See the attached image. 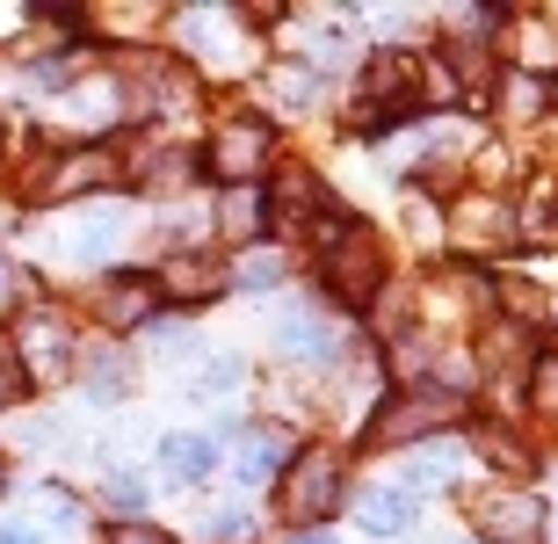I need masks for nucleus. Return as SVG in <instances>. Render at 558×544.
<instances>
[{
	"mask_svg": "<svg viewBox=\"0 0 558 544\" xmlns=\"http://www.w3.org/2000/svg\"><path fill=\"white\" fill-rule=\"evenodd\" d=\"M15 363H22V377H37V385H59L65 371H73V327H65V313L59 305H22V319H15Z\"/></svg>",
	"mask_w": 558,
	"mask_h": 544,
	"instance_id": "4",
	"label": "nucleus"
},
{
	"mask_svg": "<svg viewBox=\"0 0 558 544\" xmlns=\"http://www.w3.org/2000/svg\"><path fill=\"white\" fill-rule=\"evenodd\" d=\"M450 480H457L450 450H428V458H414V472H407V494H414V486H450Z\"/></svg>",
	"mask_w": 558,
	"mask_h": 544,
	"instance_id": "25",
	"label": "nucleus"
},
{
	"mask_svg": "<svg viewBox=\"0 0 558 544\" xmlns=\"http://www.w3.org/2000/svg\"><path fill=\"white\" fill-rule=\"evenodd\" d=\"M355 523L371 530V537H399V530L414 523V494H407V486H371V494H363V516H355Z\"/></svg>",
	"mask_w": 558,
	"mask_h": 544,
	"instance_id": "17",
	"label": "nucleus"
},
{
	"mask_svg": "<svg viewBox=\"0 0 558 544\" xmlns=\"http://www.w3.org/2000/svg\"><path fill=\"white\" fill-rule=\"evenodd\" d=\"M124 174V160L102 146H73V153H37L29 174H22V196L29 204H65V196H87V189H109Z\"/></svg>",
	"mask_w": 558,
	"mask_h": 544,
	"instance_id": "2",
	"label": "nucleus"
},
{
	"mask_svg": "<svg viewBox=\"0 0 558 544\" xmlns=\"http://www.w3.org/2000/svg\"><path fill=\"white\" fill-rule=\"evenodd\" d=\"M262 204H269V218H276V226H283V232H305L312 218H327V189L312 182L305 168H290L283 182H276L269 196H262Z\"/></svg>",
	"mask_w": 558,
	"mask_h": 544,
	"instance_id": "12",
	"label": "nucleus"
},
{
	"mask_svg": "<svg viewBox=\"0 0 558 544\" xmlns=\"http://www.w3.org/2000/svg\"><path fill=\"white\" fill-rule=\"evenodd\" d=\"M174 37L189 44V59L218 65V73L247 65V37H240V15H232V8H182V15H174Z\"/></svg>",
	"mask_w": 558,
	"mask_h": 544,
	"instance_id": "7",
	"label": "nucleus"
},
{
	"mask_svg": "<svg viewBox=\"0 0 558 544\" xmlns=\"http://www.w3.org/2000/svg\"><path fill=\"white\" fill-rule=\"evenodd\" d=\"M457 414H464V399H457L450 385H414V392H399V399L377 407V421L363 428V443H371V450H392V443H414V436L450 428Z\"/></svg>",
	"mask_w": 558,
	"mask_h": 544,
	"instance_id": "3",
	"label": "nucleus"
},
{
	"mask_svg": "<svg viewBox=\"0 0 558 544\" xmlns=\"http://www.w3.org/2000/svg\"><path fill=\"white\" fill-rule=\"evenodd\" d=\"M145 22H153V8H109L102 29H124V37H131V29H145Z\"/></svg>",
	"mask_w": 558,
	"mask_h": 544,
	"instance_id": "33",
	"label": "nucleus"
},
{
	"mask_svg": "<svg viewBox=\"0 0 558 544\" xmlns=\"http://www.w3.org/2000/svg\"><path fill=\"white\" fill-rule=\"evenodd\" d=\"M269 153H276V131L262 124V117H232L218 138H210V174L232 189H247L254 174L269 168Z\"/></svg>",
	"mask_w": 558,
	"mask_h": 544,
	"instance_id": "8",
	"label": "nucleus"
},
{
	"mask_svg": "<svg viewBox=\"0 0 558 544\" xmlns=\"http://www.w3.org/2000/svg\"><path fill=\"white\" fill-rule=\"evenodd\" d=\"M530 407H537V414H558V356L530 363Z\"/></svg>",
	"mask_w": 558,
	"mask_h": 544,
	"instance_id": "23",
	"label": "nucleus"
},
{
	"mask_svg": "<svg viewBox=\"0 0 558 544\" xmlns=\"http://www.w3.org/2000/svg\"><path fill=\"white\" fill-rule=\"evenodd\" d=\"M0 544H37V537H29V530H15V523H8V530H0Z\"/></svg>",
	"mask_w": 558,
	"mask_h": 544,
	"instance_id": "36",
	"label": "nucleus"
},
{
	"mask_svg": "<svg viewBox=\"0 0 558 544\" xmlns=\"http://www.w3.org/2000/svg\"><path fill=\"white\" fill-rule=\"evenodd\" d=\"M124 210H87L81 226L65 232V262H109V254L124 247Z\"/></svg>",
	"mask_w": 558,
	"mask_h": 544,
	"instance_id": "15",
	"label": "nucleus"
},
{
	"mask_svg": "<svg viewBox=\"0 0 558 544\" xmlns=\"http://www.w3.org/2000/svg\"><path fill=\"white\" fill-rule=\"evenodd\" d=\"M283 269H290L283 254H276V247H262V254H240L226 283H240V291H276V283H283Z\"/></svg>",
	"mask_w": 558,
	"mask_h": 544,
	"instance_id": "21",
	"label": "nucleus"
},
{
	"mask_svg": "<svg viewBox=\"0 0 558 544\" xmlns=\"http://www.w3.org/2000/svg\"><path fill=\"white\" fill-rule=\"evenodd\" d=\"M189 168H196V160H189L182 146H145V153H138V182H145V189H182Z\"/></svg>",
	"mask_w": 558,
	"mask_h": 544,
	"instance_id": "20",
	"label": "nucleus"
},
{
	"mask_svg": "<svg viewBox=\"0 0 558 544\" xmlns=\"http://www.w3.org/2000/svg\"><path fill=\"white\" fill-rule=\"evenodd\" d=\"M341 494H349V472H341V458L333 450H298L283 472V486H276V508H283V523L298 530H319L341 508Z\"/></svg>",
	"mask_w": 558,
	"mask_h": 544,
	"instance_id": "1",
	"label": "nucleus"
},
{
	"mask_svg": "<svg viewBox=\"0 0 558 544\" xmlns=\"http://www.w3.org/2000/svg\"><path fill=\"white\" fill-rule=\"evenodd\" d=\"M44 516H51L59 530H73V523H81V501H73L65 486H44Z\"/></svg>",
	"mask_w": 558,
	"mask_h": 544,
	"instance_id": "29",
	"label": "nucleus"
},
{
	"mask_svg": "<svg viewBox=\"0 0 558 544\" xmlns=\"http://www.w3.org/2000/svg\"><path fill=\"white\" fill-rule=\"evenodd\" d=\"M276 349H283V356L333 363V356H341V335H333V327L312 313V305H283V313H276Z\"/></svg>",
	"mask_w": 558,
	"mask_h": 544,
	"instance_id": "10",
	"label": "nucleus"
},
{
	"mask_svg": "<svg viewBox=\"0 0 558 544\" xmlns=\"http://www.w3.org/2000/svg\"><path fill=\"white\" fill-rule=\"evenodd\" d=\"M153 298H160V283L124 269V276H109L102 291H95V305H102L109 327H145V319H153Z\"/></svg>",
	"mask_w": 558,
	"mask_h": 544,
	"instance_id": "13",
	"label": "nucleus"
},
{
	"mask_svg": "<svg viewBox=\"0 0 558 544\" xmlns=\"http://www.w3.org/2000/svg\"><path fill=\"white\" fill-rule=\"evenodd\" d=\"M457 240L464 247H508L515 240V210L494 204V196H464L457 204Z\"/></svg>",
	"mask_w": 558,
	"mask_h": 544,
	"instance_id": "14",
	"label": "nucleus"
},
{
	"mask_svg": "<svg viewBox=\"0 0 558 544\" xmlns=\"http://www.w3.org/2000/svg\"><path fill=\"white\" fill-rule=\"evenodd\" d=\"M109 501H117V508H138V501H145V486L131 480V472H117V480H109Z\"/></svg>",
	"mask_w": 558,
	"mask_h": 544,
	"instance_id": "34",
	"label": "nucleus"
},
{
	"mask_svg": "<svg viewBox=\"0 0 558 544\" xmlns=\"http://www.w3.org/2000/svg\"><path fill=\"white\" fill-rule=\"evenodd\" d=\"M290 544H333V537H327V530H298Z\"/></svg>",
	"mask_w": 558,
	"mask_h": 544,
	"instance_id": "37",
	"label": "nucleus"
},
{
	"mask_svg": "<svg viewBox=\"0 0 558 544\" xmlns=\"http://www.w3.org/2000/svg\"><path fill=\"white\" fill-rule=\"evenodd\" d=\"M544 523H551V508L522 486H478L472 494V530L486 544H544Z\"/></svg>",
	"mask_w": 558,
	"mask_h": 544,
	"instance_id": "6",
	"label": "nucleus"
},
{
	"mask_svg": "<svg viewBox=\"0 0 558 544\" xmlns=\"http://www.w3.org/2000/svg\"><path fill=\"white\" fill-rule=\"evenodd\" d=\"M247 516H240V508H218V516H210V537H218V544H240V537H247Z\"/></svg>",
	"mask_w": 558,
	"mask_h": 544,
	"instance_id": "31",
	"label": "nucleus"
},
{
	"mask_svg": "<svg viewBox=\"0 0 558 544\" xmlns=\"http://www.w3.org/2000/svg\"><path fill=\"white\" fill-rule=\"evenodd\" d=\"M124 81H117V73H95V81H81L73 87V95H65L59 102V124H73V131H102V124H117V117H124Z\"/></svg>",
	"mask_w": 558,
	"mask_h": 544,
	"instance_id": "9",
	"label": "nucleus"
},
{
	"mask_svg": "<svg viewBox=\"0 0 558 544\" xmlns=\"http://www.w3.org/2000/svg\"><path fill=\"white\" fill-rule=\"evenodd\" d=\"M22 22H29L22 8H0V37H8V29H22Z\"/></svg>",
	"mask_w": 558,
	"mask_h": 544,
	"instance_id": "35",
	"label": "nucleus"
},
{
	"mask_svg": "<svg viewBox=\"0 0 558 544\" xmlns=\"http://www.w3.org/2000/svg\"><path fill=\"white\" fill-rule=\"evenodd\" d=\"M262 226H269V204H262L254 189H232L226 204H218V232H226V240H254Z\"/></svg>",
	"mask_w": 558,
	"mask_h": 544,
	"instance_id": "19",
	"label": "nucleus"
},
{
	"mask_svg": "<svg viewBox=\"0 0 558 544\" xmlns=\"http://www.w3.org/2000/svg\"><path fill=\"white\" fill-rule=\"evenodd\" d=\"M283 458H290V428H276V421H262V428H240V436H232V472H240L247 486L276 480V472H283Z\"/></svg>",
	"mask_w": 558,
	"mask_h": 544,
	"instance_id": "11",
	"label": "nucleus"
},
{
	"mask_svg": "<svg viewBox=\"0 0 558 544\" xmlns=\"http://www.w3.org/2000/svg\"><path fill=\"white\" fill-rule=\"evenodd\" d=\"M210 472H218V450H210V436H167V443H160V480H167V486H204Z\"/></svg>",
	"mask_w": 558,
	"mask_h": 544,
	"instance_id": "16",
	"label": "nucleus"
},
{
	"mask_svg": "<svg viewBox=\"0 0 558 544\" xmlns=\"http://www.w3.org/2000/svg\"><path fill=\"white\" fill-rule=\"evenodd\" d=\"M319 276H327V291L341 298V305H371V298L385 291V247H377V232L349 226L327 254H319Z\"/></svg>",
	"mask_w": 558,
	"mask_h": 544,
	"instance_id": "5",
	"label": "nucleus"
},
{
	"mask_svg": "<svg viewBox=\"0 0 558 544\" xmlns=\"http://www.w3.org/2000/svg\"><path fill=\"white\" fill-rule=\"evenodd\" d=\"M312 95H319V81H312V73H276V102H283V109L312 102Z\"/></svg>",
	"mask_w": 558,
	"mask_h": 544,
	"instance_id": "28",
	"label": "nucleus"
},
{
	"mask_svg": "<svg viewBox=\"0 0 558 544\" xmlns=\"http://www.w3.org/2000/svg\"><path fill=\"white\" fill-rule=\"evenodd\" d=\"M0 486H8V458H0Z\"/></svg>",
	"mask_w": 558,
	"mask_h": 544,
	"instance_id": "39",
	"label": "nucleus"
},
{
	"mask_svg": "<svg viewBox=\"0 0 558 544\" xmlns=\"http://www.w3.org/2000/svg\"><path fill=\"white\" fill-rule=\"evenodd\" d=\"M22 385H29V377H22L15 349H8V341H0V407H15V399H22Z\"/></svg>",
	"mask_w": 558,
	"mask_h": 544,
	"instance_id": "30",
	"label": "nucleus"
},
{
	"mask_svg": "<svg viewBox=\"0 0 558 544\" xmlns=\"http://www.w3.org/2000/svg\"><path fill=\"white\" fill-rule=\"evenodd\" d=\"M87 385H95V399H117L131 385V363L124 356H95V371H87Z\"/></svg>",
	"mask_w": 558,
	"mask_h": 544,
	"instance_id": "24",
	"label": "nucleus"
},
{
	"mask_svg": "<svg viewBox=\"0 0 558 544\" xmlns=\"http://www.w3.org/2000/svg\"><path fill=\"white\" fill-rule=\"evenodd\" d=\"M0 153H8V117H0Z\"/></svg>",
	"mask_w": 558,
	"mask_h": 544,
	"instance_id": "38",
	"label": "nucleus"
},
{
	"mask_svg": "<svg viewBox=\"0 0 558 544\" xmlns=\"http://www.w3.org/2000/svg\"><path fill=\"white\" fill-rule=\"evenodd\" d=\"M22 305H29V276L15 262H0V313H22Z\"/></svg>",
	"mask_w": 558,
	"mask_h": 544,
	"instance_id": "27",
	"label": "nucleus"
},
{
	"mask_svg": "<svg viewBox=\"0 0 558 544\" xmlns=\"http://www.w3.org/2000/svg\"><path fill=\"white\" fill-rule=\"evenodd\" d=\"M218 283H226V276H218V262H204V254H174V262H167V276H160V291H167V298H182V305L210 298Z\"/></svg>",
	"mask_w": 558,
	"mask_h": 544,
	"instance_id": "18",
	"label": "nucleus"
},
{
	"mask_svg": "<svg viewBox=\"0 0 558 544\" xmlns=\"http://www.w3.org/2000/svg\"><path fill=\"white\" fill-rule=\"evenodd\" d=\"M478 450H486L500 472H530V464H537V458H530V443H515L508 428H486V436H478Z\"/></svg>",
	"mask_w": 558,
	"mask_h": 544,
	"instance_id": "22",
	"label": "nucleus"
},
{
	"mask_svg": "<svg viewBox=\"0 0 558 544\" xmlns=\"http://www.w3.org/2000/svg\"><path fill=\"white\" fill-rule=\"evenodd\" d=\"M109 544H174V537L153 530V523H117V530H109Z\"/></svg>",
	"mask_w": 558,
	"mask_h": 544,
	"instance_id": "32",
	"label": "nucleus"
},
{
	"mask_svg": "<svg viewBox=\"0 0 558 544\" xmlns=\"http://www.w3.org/2000/svg\"><path fill=\"white\" fill-rule=\"evenodd\" d=\"M500 102H508V117H537V102H544V87L530 81V73H515V81L500 87Z\"/></svg>",
	"mask_w": 558,
	"mask_h": 544,
	"instance_id": "26",
	"label": "nucleus"
}]
</instances>
